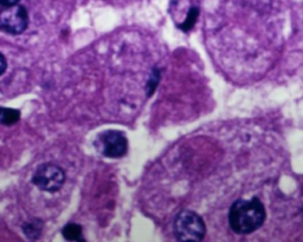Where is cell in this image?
<instances>
[{"label":"cell","instance_id":"9c48e42d","mask_svg":"<svg viewBox=\"0 0 303 242\" xmlns=\"http://www.w3.org/2000/svg\"><path fill=\"white\" fill-rule=\"evenodd\" d=\"M63 236L68 241H76V242H84L82 235V227L77 224H69L65 226L62 230Z\"/></svg>","mask_w":303,"mask_h":242},{"label":"cell","instance_id":"7c38bea8","mask_svg":"<svg viewBox=\"0 0 303 242\" xmlns=\"http://www.w3.org/2000/svg\"><path fill=\"white\" fill-rule=\"evenodd\" d=\"M19 2H21V0H0V5L5 6V7H10V6L17 5Z\"/></svg>","mask_w":303,"mask_h":242},{"label":"cell","instance_id":"3957f363","mask_svg":"<svg viewBox=\"0 0 303 242\" xmlns=\"http://www.w3.org/2000/svg\"><path fill=\"white\" fill-rule=\"evenodd\" d=\"M65 172L62 168L53 163L41 164L34 171L32 182L41 190L56 193L63 187Z\"/></svg>","mask_w":303,"mask_h":242},{"label":"cell","instance_id":"ba28073f","mask_svg":"<svg viewBox=\"0 0 303 242\" xmlns=\"http://www.w3.org/2000/svg\"><path fill=\"white\" fill-rule=\"evenodd\" d=\"M42 229H43V224H42V221L37 220V218L26 222V224L23 226V232H24L25 235L28 236L30 240H37L38 237L41 236Z\"/></svg>","mask_w":303,"mask_h":242},{"label":"cell","instance_id":"8992f818","mask_svg":"<svg viewBox=\"0 0 303 242\" xmlns=\"http://www.w3.org/2000/svg\"><path fill=\"white\" fill-rule=\"evenodd\" d=\"M199 14H200V9L195 5L191 6L189 11H187L186 17L184 19V21L178 24V28L181 31H184V32H189V31L193 29L195 23H197Z\"/></svg>","mask_w":303,"mask_h":242},{"label":"cell","instance_id":"8fae6325","mask_svg":"<svg viewBox=\"0 0 303 242\" xmlns=\"http://www.w3.org/2000/svg\"><path fill=\"white\" fill-rule=\"evenodd\" d=\"M6 68H7L6 58H5V56H4L3 53L0 52V76H2L4 72L6 71Z\"/></svg>","mask_w":303,"mask_h":242},{"label":"cell","instance_id":"52a82bcc","mask_svg":"<svg viewBox=\"0 0 303 242\" xmlns=\"http://www.w3.org/2000/svg\"><path fill=\"white\" fill-rule=\"evenodd\" d=\"M21 120V113L17 109L0 106V124L13 125Z\"/></svg>","mask_w":303,"mask_h":242},{"label":"cell","instance_id":"6da1fadb","mask_svg":"<svg viewBox=\"0 0 303 242\" xmlns=\"http://www.w3.org/2000/svg\"><path fill=\"white\" fill-rule=\"evenodd\" d=\"M266 218V207L258 197L237 200L232 203L229 212L230 227L240 235L256 232L262 227Z\"/></svg>","mask_w":303,"mask_h":242},{"label":"cell","instance_id":"30bf717a","mask_svg":"<svg viewBox=\"0 0 303 242\" xmlns=\"http://www.w3.org/2000/svg\"><path fill=\"white\" fill-rule=\"evenodd\" d=\"M159 82V72L158 70H154V72L152 74L151 79H149V83H148V95L153 94V91H154L156 84Z\"/></svg>","mask_w":303,"mask_h":242},{"label":"cell","instance_id":"5b68a950","mask_svg":"<svg viewBox=\"0 0 303 242\" xmlns=\"http://www.w3.org/2000/svg\"><path fill=\"white\" fill-rule=\"evenodd\" d=\"M29 26L28 10L23 5L5 7L0 12V30L9 34H21Z\"/></svg>","mask_w":303,"mask_h":242},{"label":"cell","instance_id":"277c9868","mask_svg":"<svg viewBox=\"0 0 303 242\" xmlns=\"http://www.w3.org/2000/svg\"><path fill=\"white\" fill-rule=\"evenodd\" d=\"M96 147L103 156L109 159H120L127 153L128 141L124 133L118 130H107L98 135Z\"/></svg>","mask_w":303,"mask_h":242},{"label":"cell","instance_id":"7a4b0ae2","mask_svg":"<svg viewBox=\"0 0 303 242\" xmlns=\"http://www.w3.org/2000/svg\"><path fill=\"white\" fill-rule=\"evenodd\" d=\"M173 227L179 242H201L206 235L204 220L193 210H181L174 218Z\"/></svg>","mask_w":303,"mask_h":242}]
</instances>
